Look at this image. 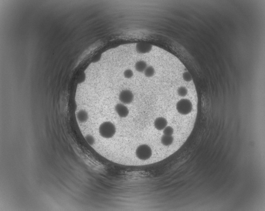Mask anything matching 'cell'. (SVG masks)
Returning a JSON list of instances; mask_svg holds the SVG:
<instances>
[{
	"mask_svg": "<svg viewBox=\"0 0 265 211\" xmlns=\"http://www.w3.org/2000/svg\"><path fill=\"white\" fill-rule=\"evenodd\" d=\"M168 121L166 118L159 117L156 119L154 121V126L158 130H162L167 126Z\"/></svg>",
	"mask_w": 265,
	"mask_h": 211,
	"instance_id": "cell-5",
	"label": "cell"
},
{
	"mask_svg": "<svg viewBox=\"0 0 265 211\" xmlns=\"http://www.w3.org/2000/svg\"><path fill=\"white\" fill-rule=\"evenodd\" d=\"M147 63L143 60H140L136 62L135 67L137 71L139 73L144 72L145 69L147 68Z\"/></svg>",
	"mask_w": 265,
	"mask_h": 211,
	"instance_id": "cell-8",
	"label": "cell"
},
{
	"mask_svg": "<svg viewBox=\"0 0 265 211\" xmlns=\"http://www.w3.org/2000/svg\"><path fill=\"white\" fill-rule=\"evenodd\" d=\"M115 111L121 118H125L128 115L129 111L125 104L119 103L116 104L115 107Z\"/></svg>",
	"mask_w": 265,
	"mask_h": 211,
	"instance_id": "cell-4",
	"label": "cell"
},
{
	"mask_svg": "<svg viewBox=\"0 0 265 211\" xmlns=\"http://www.w3.org/2000/svg\"><path fill=\"white\" fill-rule=\"evenodd\" d=\"M124 75L125 78L130 79L133 76V73L131 69H127L124 72Z\"/></svg>",
	"mask_w": 265,
	"mask_h": 211,
	"instance_id": "cell-11",
	"label": "cell"
},
{
	"mask_svg": "<svg viewBox=\"0 0 265 211\" xmlns=\"http://www.w3.org/2000/svg\"><path fill=\"white\" fill-rule=\"evenodd\" d=\"M116 128L114 124L110 121L102 123L99 128V132L101 137L105 139H110L116 134Z\"/></svg>",
	"mask_w": 265,
	"mask_h": 211,
	"instance_id": "cell-1",
	"label": "cell"
},
{
	"mask_svg": "<svg viewBox=\"0 0 265 211\" xmlns=\"http://www.w3.org/2000/svg\"><path fill=\"white\" fill-rule=\"evenodd\" d=\"M77 117L80 122H84L88 120L89 115L88 112L85 110H81L78 112Z\"/></svg>",
	"mask_w": 265,
	"mask_h": 211,
	"instance_id": "cell-7",
	"label": "cell"
},
{
	"mask_svg": "<svg viewBox=\"0 0 265 211\" xmlns=\"http://www.w3.org/2000/svg\"><path fill=\"white\" fill-rule=\"evenodd\" d=\"M119 99L122 104H130L134 99V95L131 90L125 89L122 90L120 93Z\"/></svg>",
	"mask_w": 265,
	"mask_h": 211,
	"instance_id": "cell-3",
	"label": "cell"
},
{
	"mask_svg": "<svg viewBox=\"0 0 265 211\" xmlns=\"http://www.w3.org/2000/svg\"><path fill=\"white\" fill-rule=\"evenodd\" d=\"M86 140H87V142L90 145H93L95 143V138H94L91 135H87L86 137Z\"/></svg>",
	"mask_w": 265,
	"mask_h": 211,
	"instance_id": "cell-12",
	"label": "cell"
},
{
	"mask_svg": "<svg viewBox=\"0 0 265 211\" xmlns=\"http://www.w3.org/2000/svg\"><path fill=\"white\" fill-rule=\"evenodd\" d=\"M152 148L146 144H142L139 146L136 150V155L139 159L146 161L152 156Z\"/></svg>",
	"mask_w": 265,
	"mask_h": 211,
	"instance_id": "cell-2",
	"label": "cell"
},
{
	"mask_svg": "<svg viewBox=\"0 0 265 211\" xmlns=\"http://www.w3.org/2000/svg\"><path fill=\"white\" fill-rule=\"evenodd\" d=\"M155 70L152 66H147L144 71V74L146 77H152L155 74Z\"/></svg>",
	"mask_w": 265,
	"mask_h": 211,
	"instance_id": "cell-9",
	"label": "cell"
},
{
	"mask_svg": "<svg viewBox=\"0 0 265 211\" xmlns=\"http://www.w3.org/2000/svg\"><path fill=\"white\" fill-rule=\"evenodd\" d=\"M174 141V138L173 136L163 135L161 137V142L165 146H169L171 145Z\"/></svg>",
	"mask_w": 265,
	"mask_h": 211,
	"instance_id": "cell-6",
	"label": "cell"
},
{
	"mask_svg": "<svg viewBox=\"0 0 265 211\" xmlns=\"http://www.w3.org/2000/svg\"><path fill=\"white\" fill-rule=\"evenodd\" d=\"M163 130L165 135L173 136L174 133V129L171 126H167Z\"/></svg>",
	"mask_w": 265,
	"mask_h": 211,
	"instance_id": "cell-10",
	"label": "cell"
}]
</instances>
